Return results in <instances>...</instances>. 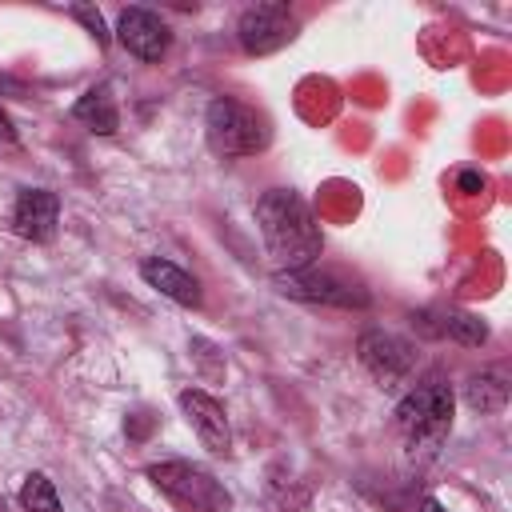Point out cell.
<instances>
[{"mask_svg":"<svg viewBox=\"0 0 512 512\" xmlns=\"http://www.w3.org/2000/svg\"><path fill=\"white\" fill-rule=\"evenodd\" d=\"M256 224L276 272H300L320 260L324 236L308 208V200L292 188H268L256 200Z\"/></svg>","mask_w":512,"mask_h":512,"instance_id":"cell-1","label":"cell"},{"mask_svg":"<svg viewBox=\"0 0 512 512\" xmlns=\"http://www.w3.org/2000/svg\"><path fill=\"white\" fill-rule=\"evenodd\" d=\"M204 132H208L212 152H220V156H252L268 144V124L248 104H240L232 96H216L208 104Z\"/></svg>","mask_w":512,"mask_h":512,"instance_id":"cell-2","label":"cell"},{"mask_svg":"<svg viewBox=\"0 0 512 512\" xmlns=\"http://www.w3.org/2000/svg\"><path fill=\"white\" fill-rule=\"evenodd\" d=\"M396 424H400V432L408 436L412 448L440 444V436L452 424V388L444 380H428V384L412 388L396 404Z\"/></svg>","mask_w":512,"mask_h":512,"instance_id":"cell-3","label":"cell"},{"mask_svg":"<svg viewBox=\"0 0 512 512\" xmlns=\"http://www.w3.org/2000/svg\"><path fill=\"white\" fill-rule=\"evenodd\" d=\"M148 480L168 496L176 500L184 512H228V492L220 488L216 476H208L204 468L188 464V460H164V464H152L148 468Z\"/></svg>","mask_w":512,"mask_h":512,"instance_id":"cell-4","label":"cell"},{"mask_svg":"<svg viewBox=\"0 0 512 512\" xmlns=\"http://www.w3.org/2000/svg\"><path fill=\"white\" fill-rule=\"evenodd\" d=\"M276 288L304 304H332V308H364L368 304V292L360 284L332 276V272H316V264L300 268V272H276Z\"/></svg>","mask_w":512,"mask_h":512,"instance_id":"cell-5","label":"cell"},{"mask_svg":"<svg viewBox=\"0 0 512 512\" xmlns=\"http://www.w3.org/2000/svg\"><path fill=\"white\" fill-rule=\"evenodd\" d=\"M236 36H240V48H244V52H252V56H268V52L284 48V44L296 36V16H292L288 4H280V0L252 4V8L240 12Z\"/></svg>","mask_w":512,"mask_h":512,"instance_id":"cell-6","label":"cell"},{"mask_svg":"<svg viewBox=\"0 0 512 512\" xmlns=\"http://www.w3.org/2000/svg\"><path fill=\"white\" fill-rule=\"evenodd\" d=\"M360 352V364L380 380V384H396L412 372V344L396 332H384V328H368L356 344Z\"/></svg>","mask_w":512,"mask_h":512,"instance_id":"cell-7","label":"cell"},{"mask_svg":"<svg viewBox=\"0 0 512 512\" xmlns=\"http://www.w3.org/2000/svg\"><path fill=\"white\" fill-rule=\"evenodd\" d=\"M116 36H120V44L136 60H160L168 52V44H172L168 24L152 8H124L120 12V24H116Z\"/></svg>","mask_w":512,"mask_h":512,"instance_id":"cell-8","label":"cell"},{"mask_svg":"<svg viewBox=\"0 0 512 512\" xmlns=\"http://www.w3.org/2000/svg\"><path fill=\"white\" fill-rule=\"evenodd\" d=\"M180 412L188 416V424L196 428V436H200V444H204L208 452H216V456L228 452L232 432H228L224 404H220L216 396H208V392H200V388H184V392H180Z\"/></svg>","mask_w":512,"mask_h":512,"instance_id":"cell-9","label":"cell"},{"mask_svg":"<svg viewBox=\"0 0 512 512\" xmlns=\"http://www.w3.org/2000/svg\"><path fill=\"white\" fill-rule=\"evenodd\" d=\"M56 216H60L56 192H48V188H24V192L16 196V208H12V228H16L24 240L44 244V240H52V232H56Z\"/></svg>","mask_w":512,"mask_h":512,"instance_id":"cell-10","label":"cell"},{"mask_svg":"<svg viewBox=\"0 0 512 512\" xmlns=\"http://www.w3.org/2000/svg\"><path fill=\"white\" fill-rule=\"evenodd\" d=\"M140 276H144L156 292H164L168 300H176L180 308H200V284H196V276H188L180 264L152 256V260L140 264Z\"/></svg>","mask_w":512,"mask_h":512,"instance_id":"cell-11","label":"cell"},{"mask_svg":"<svg viewBox=\"0 0 512 512\" xmlns=\"http://www.w3.org/2000/svg\"><path fill=\"white\" fill-rule=\"evenodd\" d=\"M72 116H76L80 124H88L92 132H100V136H112V132L120 128V112H116L108 88H88V92L76 100Z\"/></svg>","mask_w":512,"mask_h":512,"instance_id":"cell-12","label":"cell"},{"mask_svg":"<svg viewBox=\"0 0 512 512\" xmlns=\"http://www.w3.org/2000/svg\"><path fill=\"white\" fill-rule=\"evenodd\" d=\"M432 320H436V336H448V340H456V344L476 348V344L488 340V324H484L476 312L448 308V312H432Z\"/></svg>","mask_w":512,"mask_h":512,"instance_id":"cell-13","label":"cell"},{"mask_svg":"<svg viewBox=\"0 0 512 512\" xmlns=\"http://www.w3.org/2000/svg\"><path fill=\"white\" fill-rule=\"evenodd\" d=\"M464 404H468L472 412H480V416L500 412V408L508 404V384H504V376H496V372L472 376V380L464 384Z\"/></svg>","mask_w":512,"mask_h":512,"instance_id":"cell-14","label":"cell"},{"mask_svg":"<svg viewBox=\"0 0 512 512\" xmlns=\"http://www.w3.org/2000/svg\"><path fill=\"white\" fill-rule=\"evenodd\" d=\"M20 508L24 512H64V504H60V496H56V488H52V480L44 472H28L24 476V484H20Z\"/></svg>","mask_w":512,"mask_h":512,"instance_id":"cell-15","label":"cell"},{"mask_svg":"<svg viewBox=\"0 0 512 512\" xmlns=\"http://www.w3.org/2000/svg\"><path fill=\"white\" fill-rule=\"evenodd\" d=\"M72 20H80V24L96 36V44H100V48L108 44V24H104V16H100L92 4H76V8H72Z\"/></svg>","mask_w":512,"mask_h":512,"instance_id":"cell-16","label":"cell"},{"mask_svg":"<svg viewBox=\"0 0 512 512\" xmlns=\"http://www.w3.org/2000/svg\"><path fill=\"white\" fill-rule=\"evenodd\" d=\"M460 188L464 192H480L484 188V176L480 172H460Z\"/></svg>","mask_w":512,"mask_h":512,"instance_id":"cell-17","label":"cell"},{"mask_svg":"<svg viewBox=\"0 0 512 512\" xmlns=\"http://www.w3.org/2000/svg\"><path fill=\"white\" fill-rule=\"evenodd\" d=\"M0 140H16V128H12V120L0 112Z\"/></svg>","mask_w":512,"mask_h":512,"instance_id":"cell-18","label":"cell"},{"mask_svg":"<svg viewBox=\"0 0 512 512\" xmlns=\"http://www.w3.org/2000/svg\"><path fill=\"white\" fill-rule=\"evenodd\" d=\"M416 512H448V508H444L440 500H432V496H428V500H420V508H416Z\"/></svg>","mask_w":512,"mask_h":512,"instance_id":"cell-19","label":"cell"}]
</instances>
